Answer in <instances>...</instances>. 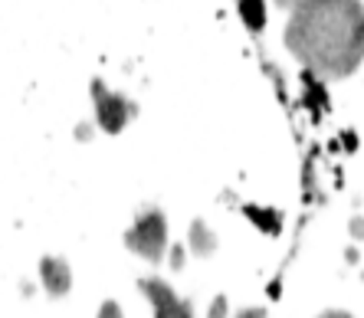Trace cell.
Wrapping results in <instances>:
<instances>
[{"instance_id": "52a82bcc", "label": "cell", "mask_w": 364, "mask_h": 318, "mask_svg": "<svg viewBox=\"0 0 364 318\" xmlns=\"http://www.w3.org/2000/svg\"><path fill=\"white\" fill-rule=\"evenodd\" d=\"M240 14H243L246 26H250V30H256V33L266 26V4H263V0H243Z\"/></svg>"}, {"instance_id": "8fae6325", "label": "cell", "mask_w": 364, "mask_h": 318, "mask_svg": "<svg viewBox=\"0 0 364 318\" xmlns=\"http://www.w3.org/2000/svg\"><path fill=\"white\" fill-rule=\"evenodd\" d=\"M318 318H355V315H348V312H325V315Z\"/></svg>"}, {"instance_id": "7a4b0ae2", "label": "cell", "mask_w": 364, "mask_h": 318, "mask_svg": "<svg viewBox=\"0 0 364 318\" xmlns=\"http://www.w3.org/2000/svg\"><path fill=\"white\" fill-rule=\"evenodd\" d=\"M125 243L132 253H138L148 263H161L168 253V220L161 210H144L125 233Z\"/></svg>"}, {"instance_id": "5b68a950", "label": "cell", "mask_w": 364, "mask_h": 318, "mask_svg": "<svg viewBox=\"0 0 364 318\" xmlns=\"http://www.w3.org/2000/svg\"><path fill=\"white\" fill-rule=\"evenodd\" d=\"M40 282L50 295H66L73 289V269L63 256H43L40 260Z\"/></svg>"}, {"instance_id": "ba28073f", "label": "cell", "mask_w": 364, "mask_h": 318, "mask_svg": "<svg viewBox=\"0 0 364 318\" xmlns=\"http://www.w3.org/2000/svg\"><path fill=\"white\" fill-rule=\"evenodd\" d=\"M99 318H125V315H122V305H119V302L109 299V302H102Z\"/></svg>"}, {"instance_id": "30bf717a", "label": "cell", "mask_w": 364, "mask_h": 318, "mask_svg": "<svg viewBox=\"0 0 364 318\" xmlns=\"http://www.w3.org/2000/svg\"><path fill=\"white\" fill-rule=\"evenodd\" d=\"M237 318H266V309L263 305H253V309H243Z\"/></svg>"}, {"instance_id": "9c48e42d", "label": "cell", "mask_w": 364, "mask_h": 318, "mask_svg": "<svg viewBox=\"0 0 364 318\" xmlns=\"http://www.w3.org/2000/svg\"><path fill=\"white\" fill-rule=\"evenodd\" d=\"M227 312H230L227 295H217V299H213V305H210V318H227Z\"/></svg>"}, {"instance_id": "277c9868", "label": "cell", "mask_w": 364, "mask_h": 318, "mask_svg": "<svg viewBox=\"0 0 364 318\" xmlns=\"http://www.w3.org/2000/svg\"><path fill=\"white\" fill-rule=\"evenodd\" d=\"M138 285H141V292L148 295V302H151L154 318H194V305H191L187 299H181L164 279L148 276Z\"/></svg>"}, {"instance_id": "6da1fadb", "label": "cell", "mask_w": 364, "mask_h": 318, "mask_svg": "<svg viewBox=\"0 0 364 318\" xmlns=\"http://www.w3.org/2000/svg\"><path fill=\"white\" fill-rule=\"evenodd\" d=\"M289 53L322 79H348L361 66V0H292Z\"/></svg>"}, {"instance_id": "8992f818", "label": "cell", "mask_w": 364, "mask_h": 318, "mask_svg": "<svg viewBox=\"0 0 364 318\" xmlns=\"http://www.w3.org/2000/svg\"><path fill=\"white\" fill-rule=\"evenodd\" d=\"M213 250H217V233L203 220H194L191 223V253L194 256H210Z\"/></svg>"}, {"instance_id": "3957f363", "label": "cell", "mask_w": 364, "mask_h": 318, "mask_svg": "<svg viewBox=\"0 0 364 318\" xmlns=\"http://www.w3.org/2000/svg\"><path fill=\"white\" fill-rule=\"evenodd\" d=\"M92 102H95V118H99V128L105 134H119L122 128L135 118V105L125 99V95L105 89L102 79L92 83Z\"/></svg>"}]
</instances>
